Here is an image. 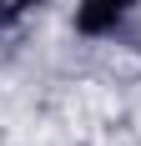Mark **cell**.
I'll list each match as a JSON object with an SVG mask.
<instances>
[{
	"mask_svg": "<svg viewBox=\"0 0 141 146\" xmlns=\"http://www.w3.org/2000/svg\"><path fill=\"white\" fill-rule=\"evenodd\" d=\"M25 5H35V0H0V25H10V20L25 10Z\"/></svg>",
	"mask_w": 141,
	"mask_h": 146,
	"instance_id": "obj_2",
	"label": "cell"
},
{
	"mask_svg": "<svg viewBox=\"0 0 141 146\" xmlns=\"http://www.w3.org/2000/svg\"><path fill=\"white\" fill-rule=\"evenodd\" d=\"M131 10H136V0H81L76 5V30L81 35H111Z\"/></svg>",
	"mask_w": 141,
	"mask_h": 146,
	"instance_id": "obj_1",
	"label": "cell"
}]
</instances>
